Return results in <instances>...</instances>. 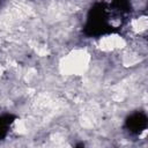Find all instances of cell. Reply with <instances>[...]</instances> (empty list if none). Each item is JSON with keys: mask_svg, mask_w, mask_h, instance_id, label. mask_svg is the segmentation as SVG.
I'll list each match as a JSON object with an SVG mask.
<instances>
[{"mask_svg": "<svg viewBox=\"0 0 148 148\" xmlns=\"http://www.w3.org/2000/svg\"><path fill=\"white\" fill-rule=\"evenodd\" d=\"M89 64V54L84 50L68 53L60 62V69L66 75H80L86 72Z\"/></svg>", "mask_w": 148, "mask_h": 148, "instance_id": "6da1fadb", "label": "cell"}]
</instances>
